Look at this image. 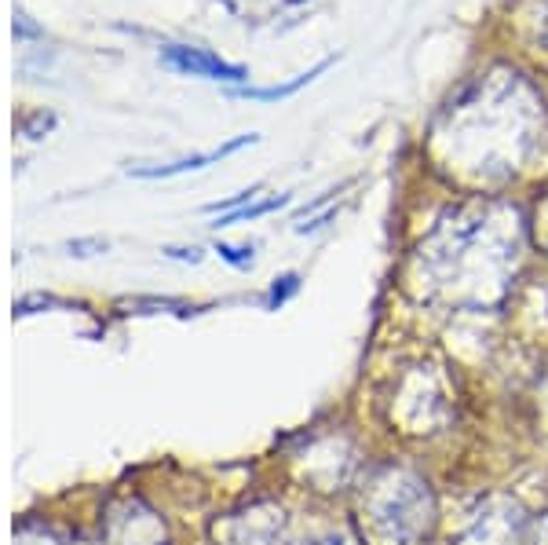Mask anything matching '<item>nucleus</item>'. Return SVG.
Wrapping results in <instances>:
<instances>
[{
  "instance_id": "423d86ee",
  "label": "nucleus",
  "mask_w": 548,
  "mask_h": 545,
  "mask_svg": "<svg viewBox=\"0 0 548 545\" xmlns=\"http://www.w3.org/2000/svg\"><path fill=\"white\" fill-rule=\"evenodd\" d=\"M216 253H220L223 260H231L234 268H249L253 264V249H234V246H216Z\"/></svg>"
},
{
  "instance_id": "20e7f679",
  "label": "nucleus",
  "mask_w": 548,
  "mask_h": 545,
  "mask_svg": "<svg viewBox=\"0 0 548 545\" xmlns=\"http://www.w3.org/2000/svg\"><path fill=\"white\" fill-rule=\"evenodd\" d=\"M282 205H289V194H274V198H267V202H260V205H242V209H234V213H223L220 220H216V227H231V224H242V220H256V216L271 213V209H282Z\"/></svg>"
},
{
  "instance_id": "6e6552de",
  "label": "nucleus",
  "mask_w": 548,
  "mask_h": 545,
  "mask_svg": "<svg viewBox=\"0 0 548 545\" xmlns=\"http://www.w3.org/2000/svg\"><path fill=\"white\" fill-rule=\"evenodd\" d=\"M289 4H300V0H289Z\"/></svg>"
},
{
  "instance_id": "7ed1b4c3",
  "label": "nucleus",
  "mask_w": 548,
  "mask_h": 545,
  "mask_svg": "<svg viewBox=\"0 0 548 545\" xmlns=\"http://www.w3.org/2000/svg\"><path fill=\"white\" fill-rule=\"evenodd\" d=\"M329 66H333V59H322V63H315L311 70H304V74H296L293 81H285V85H271V88H238L234 96H242V99H264V103H274V99H289L296 96L300 88H307L311 81H315L318 74H326Z\"/></svg>"
},
{
  "instance_id": "39448f33",
  "label": "nucleus",
  "mask_w": 548,
  "mask_h": 545,
  "mask_svg": "<svg viewBox=\"0 0 548 545\" xmlns=\"http://www.w3.org/2000/svg\"><path fill=\"white\" fill-rule=\"evenodd\" d=\"M296 286H300V278L296 275H282V278H274V286H271V297H267V304H282L289 293H296Z\"/></svg>"
},
{
  "instance_id": "0eeeda50",
  "label": "nucleus",
  "mask_w": 548,
  "mask_h": 545,
  "mask_svg": "<svg viewBox=\"0 0 548 545\" xmlns=\"http://www.w3.org/2000/svg\"><path fill=\"white\" fill-rule=\"evenodd\" d=\"M169 257H180V260H194L198 264V249H169Z\"/></svg>"
},
{
  "instance_id": "f257e3e1",
  "label": "nucleus",
  "mask_w": 548,
  "mask_h": 545,
  "mask_svg": "<svg viewBox=\"0 0 548 545\" xmlns=\"http://www.w3.org/2000/svg\"><path fill=\"white\" fill-rule=\"evenodd\" d=\"M161 63L172 66L176 74L205 77V81H231V85L249 81V70L242 63H227L209 48H190V44H165L161 48Z\"/></svg>"
},
{
  "instance_id": "f03ea898",
  "label": "nucleus",
  "mask_w": 548,
  "mask_h": 545,
  "mask_svg": "<svg viewBox=\"0 0 548 545\" xmlns=\"http://www.w3.org/2000/svg\"><path fill=\"white\" fill-rule=\"evenodd\" d=\"M256 139H260V136H238V139H231V143H223V147L205 150V154H194V158H180V161H172V165H154V169H132V176H139V180H161V176H180V172L205 169V165H212V161H223L227 154H234V150L253 147Z\"/></svg>"
}]
</instances>
